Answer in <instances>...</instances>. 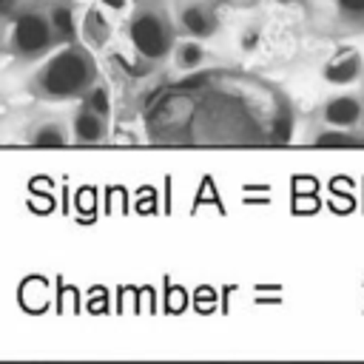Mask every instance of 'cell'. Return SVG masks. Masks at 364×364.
<instances>
[{
  "instance_id": "obj_11",
  "label": "cell",
  "mask_w": 364,
  "mask_h": 364,
  "mask_svg": "<svg viewBox=\"0 0 364 364\" xmlns=\"http://www.w3.org/2000/svg\"><path fill=\"white\" fill-rule=\"evenodd\" d=\"M358 71H361V60H358L355 54H350V57H341L338 63L327 65V68H324V77H327L330 82H350V80L358 77Z\"/></svg>"
},
{
  "instance_id": "obj_8",
  "label": "cell",
  "mask_w": 364,
  "mask_h": 364,
  "mask_svg": "<svg viewBox=\"0 0 364 364\" xmlns=\"http://www.w3.org/2000/svg\"><path fill=\"white\" fill-rule=\"evenodd\" d=\"M68 139H71L68 125L60 119H46L31 128V145L37 148H60V145H68Z\"/></svg>"
},
{
  "instance_id": "obj_5",
  "label": "cell",
  "mask_w": 364,
  "mask_h": 364,
  "mask_svg": "<svg viewBox=\"0 0 364 364\" xmlns=\"http://www.w3.org/2000/svg\"><path fill=\"white\" fill-rule=\"evenodd\" d=\"M108 136V119L94 114L88 105H80L71 117V139L82 145H97Z\"/></svg>"
},
{
  "instance_id": "obj_13",
  "label": "cell",
  "mask_w": 364,
  "mask_h": 364,
  "mask_svg": "<svg viewBox=\"0 0 364 364\" xmlns=\"http://www.w3.org/2000/svg\"><path fill=\"white\" fill-rule=\"evenodd\" d=\"M290 131H293V122H290V114L284 111V114L276 117V122H273V128H270V139L287 142V139H290Z\"/></svg>"
},
{
  "instance_id": "obj_19",
  "label": "cell",
  "mask_w": 364,
  "mask_h": 364,
  "mask_svg": "<svg viewBox=\"0 0 364 364\" xmlns=\"http://www.w3.org/2000/svg\"><path fill=\"white\" fill-rule=\"evenodd\" d=\"M0 43H3V23H0Z\"/></svg>"
},
{
  "instance_id": "obj_4",
  "label": "cell",
  "mask_w": 364,
  "mask_h": 364,
  "mask_svg": "<svg viewBox=\"0 0 364 364\" xmlns=\"http://www.w3.org/2000/svg\"><path fill=\"white\" fill-rule=\"evenodd\" d=\"M48 23L54 28L57 43H77L80 40V20H77V6L68 0H48L46 3Z\"/></svg>"
},
{
  "instance_id": "obj_10",
  "label": "cell",
  "mask_w": 364,
  "mask_h": 364,
  "mask_svg": "<svg viewBox=\"0 0 364 364\" xmlns=\"http://www.w3.org/2000/svg\"><path fill=\"white\" fill-rule=\"evenodd\" d=\"M324 117H327V122H333V125H353V122L358 119V102L350 100V97H338V100L327 102Z\"/></svg>"
},
{
  "instance_id": "obj_6",
  "label": "cell",
  "mask_w": 364,
  "mask_h": 364,
  "mask_svg": "<svg viewBox=\"0 0 364 364\" xmlns=\"http://www.w3.org/2000/svg\"><path fill=\"white\" fill-rule=\"evenodd\" d=\"M176 23L193 37V40H208V37H213V31H216V14L205 6V3H185L182 9H179V14H176Z\"/></svg>"
},
{
  "instance_id": "obj_18",
  "label": "cell",
  "mask_w": 364,
  "mask_h": 364,
  "mask_svg": "<svg viewBox=\"0 0 364 364\" xmlns=\"http://www.w3.org/2000/svg\"><path fill=\"white\" fill-rule=\"evenodd\" d=\"M100 3H102V6H105V9H111V11H122V9H125V3H128V0H100Z\"/></svg>"
},
{
  "instance_id": "obj_16",
  "label": "cell",
  "mask_w": 364,
  "mask_h": 364,
  "mask_svg": "<svg viewBox=\"0 0 364 364\" xmlns=\"http://www.w3.org/2000/svg\"><path fill=\"white\" fill-rule=\"evenodd\" d=\"M256 43H259V31H245V34H242V48H245V51L256 48Z\"/></svg>"
},
{
  "instance_id": "obj_17",
  "label": "cell",
  "mask_w": 364,
  "mask_h": 364,
  "mask_svg": "<svg viewBox=\"0 0 364 364\" xmlns=\"http://www.w3.org/2000/svg\"><path fill=\"white\" fill-rule=\"evenodd\" d=\"M347 11H364V0H338Z\"/></svg>"
},
{
  "instance_id": "obj_3",
  "label": "cell",
  "mask_w": 364,
  "mask_h": 364,
  "mask_svg": "<svg viewBox=\"0 0 364 364\" xmlns=\"http://www.w3.org/2000/svg\"><path fill=\"white\" fill-rule=\"evenodd\" d=\"M57 46L54 28L46 14V3H26L14 11L11 17V31H9V48L14 51L17 60H40Z\"/></svg>"
},
{
  "instance_id": "obj_7",
  "label": "cell",
  "mask_w": 364,
  "mask_h": 364,
  "mask_svg": "<svg viewBox=\"0 0 364 364\" xmlns=\"http://www.w3.org/2000/svg\"><path fill=\"white\" fill-rule=\"evenodd\" d=\"M80 40L88 48H102L111 40V23L100 9H88L80 20Z\"/></svg>"
},
{
  "instance_id": "obj_15",
  "label": "cell",
  "mask_w": 364,
  "mask_h": 364,
  "mask_svg": "<svg viewBox=\"0 0 364 364\" xmlns=\"http://www.w3.org/2000/svg\"><path fill=\"white\" fill-rule=\"evenodd\" d=\"M20 9V0H0V20H11Z\"/></svg>"
},
{
  "instance_id": "obj_12",
  "label": "cell",
  "mask_w": 364,
  "mask_h": 364,
  "mask_svg": "<svg viewBox=\"0 0 364 364\" xmlns=\"http://www.w3.org/2000/svg\"><path fill=\"white\" fill-rule=\"evenodd\" d=\"M82 105H88L94 114H100V117H105V119H108V114H111V100H108L105 85H102V82H94V85H91V91H85Z\"/></svg>"
},
{
  "instance_id": "obj_9",
  "label": "cell",
  "mask_w": 364,
  "mask_h": 364,
  "mask_svg": "<svg viewBox=\"0 0 364 364\" xmlns=\"http://www.w3.org/2000/svg\"><path fill=\"white\" fill-rule=\"evenodd\" d=\"M202 63H205V48H202L193 37L173 46V65H176L179 71H196Z\"/></svg>"
},
{
  "instance_id": "obj_2",
  "label": "cell",
  "mask_w": 364,
  "mask_h": 364,
  "mask_svg": "<svg viewBox=\"0 0 364 364\" xmlns=\"http://www.w3.org/2000/svg\"><path fill=\"white\" fill-rule=\"evenodd\" d=\"M128 37L145 63H162L176 46V28L162 0H139L128 17Z\"/></svg>"
},
{
  "instance_id": "obj_14",
  "label": "cell",
  "mask_w": 364,
  "mask_h": 364,
  "mask_svg": "<svg viewBox=\"0 0 364 364\" xmlns=\"http://www.w3.org/2000/svg\"><path fill=\"white\" fill-rule=\"evenodd\" d=\"M316 142L321 148H350V145H355V139L347 136V134H321Z\"/></svg>"
},
{
  "instance_id": "obj_1",
  "label": "cell",
  "mask_w": 364,
  "mask_h": 364,
  "mask_svg": "<svg viewBox=\"0 0 364 364\" xmlns=\"http://www.w3.org/2000/svg\"><path fill=\"white\" fill-rule=\"evenodd\" d=\"M94 82H100V71L91 48L80 43H65L34 71L28 88L40 100L63 102V100H82Z\"/></svg>"
}]
</instances>
